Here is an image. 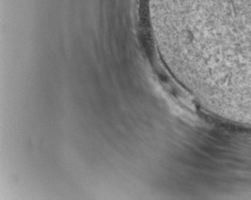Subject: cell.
<instances>
[{
    "instance_id": "obj_1",
    "label": "cell",
    "mask_w": 251,
    "mask_h": 200,
    "mask_svg": "<svg viewBox=\"0 0 251 200\" xmlns=\"http://www.w3.org/2000/svg\"><path fill=\"white\" fill-rule=\"evenodd\" d=\"M198 6L230 51L251 57V0H198Z\"/></svg>"
}]
</instances>
